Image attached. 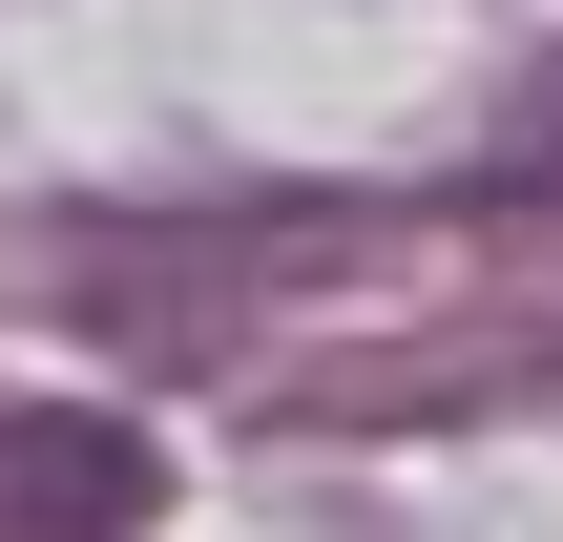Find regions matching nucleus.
<instances>
[{
    "label": "nucleus",
    "mask_w": 563,
    "mask_h": 542,
    "mask_svg": "<svg viewBox=\"0 0 563 542\" xmlns=\"http://www.w3.org/2000/svg\"><path fill=\"white\" fill-rule=\"evenodd\" d=\"M481 209H563V63L501 104V146H481Z\"/></svg>",
    "instance_id": "f03ea898"
},
{
    "label": "nucleus",
    "mask_w": 563,
    "mask_h": 542,
    "mask_svg": "<svg viewBox=\"0 0 563 542\" xmlns=\"http://www.w3.org/2000/svg\"><path fill=\"white\" fill-rule=\"evenodd\" d=\"M146 522V439L104 418H0V542H125Z\"/></svg>",
    "instance_id": "f257e3e1"
}]
</instances>
